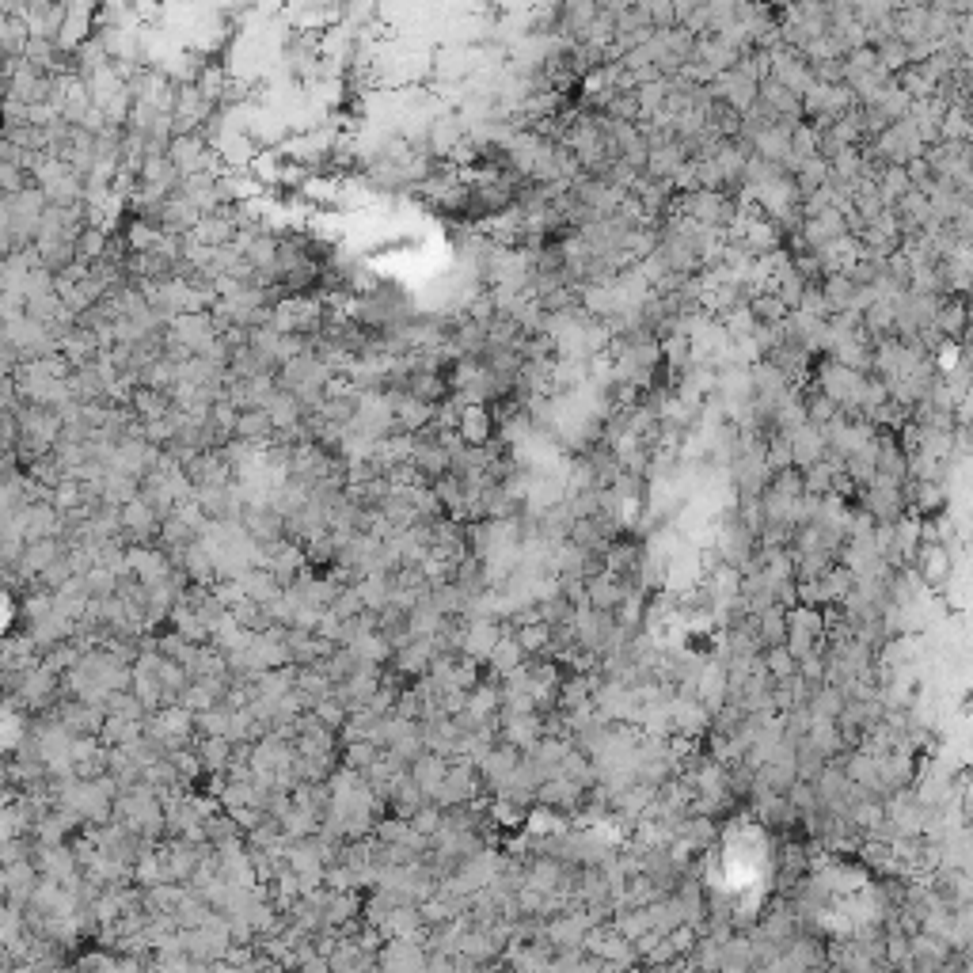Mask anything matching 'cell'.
I'll use <instances>...</instances> for the list:
<instances>
[{"label": "cell", "instance_id": "obj_1", "mask_svg": "<svg viewBox=\"0 0 973 973\" xmlns=\"http://www.w3.org/2000/svg\"><path fill=\"white\" fill-rule=\"evenodd\" d=\"M863 510L875 517L878 525H894L897 517H905V510H909V491H905V483L875 476L867 487H863Z\"/></svg>", "mask_w": 973, "mask_h": 973}, {"label": "cell", "instance_id": "obj_2", "mask_svg": "<svg viewBox=\"0 0 973 973\" xmlns=\"http://www.w3.org/2000/svg\"><path fill=\"white\" fill-rule=\"evenodd\" d=\"M768 80H776L783 92H791L795 99H802L806 96V88L814 84V73H810V65H806L802 54L780 46V50H772V73H768Z\"/></svg>", "mask_w": 973, "mask_h": 973}, {"label": "cell", "instance_id": "obj_3", "mask_svg": "<svg viewBox=\"0 0 973 973\" xmlns=\"http://www.w3.org/2000/svg\"><path fill=\"white\" fill-rule=\"evenodd\" d=\"M457 438H460V445H468V449H487V445L495 441V415H491L483 403L460 407Z\"/></svg>", "mask_w": 973, "mask_h": 973}, {"label": "cell", "instance_id": "obj_4", "mask_svg": "<svg viewBox=\"0 0 973 973\" xmlns=\"http://www.w3.org/2000/svg\"><path fill=\"white\" fill-rule=\"evenodd\" d=\"M783 438H787V449H791V464H795L799 472L825 457V438H821L818 426H810V422H802L799 430H791V434H783Z\"/></svg>", "mask_w": 973, "mask_h": 973}, {"label": "cell", "instance_id": "obj_5", "mask_svg": "<svg viewBox=\"0 0 973 973\" xmlns=\"http://www.w3.org/2000/svg\"><path fill=\"white\" fill-rule=\"evenodd\" d=\"M966 324H970V308H966V301L962 297H943L939 301V312H935V324L932 331L943 339V343H962V335H966Z\"/></svg>", "mask_w": 973, "mask_h": 973}, {"label": "cell", "instance_id": "obj_6", "mask_svg": "<svg viewBox=\"0 0 973 973\" xmlns=\"http://www.w3.org/2000/svg\"><path fill=\"white\" fill-rule=\"evenodd\" d=\"M818 293H821V301H825V312H829V316L852 312L856 286L848 282V274H825V278L818 282Z\"/></svg>", "mask_w": 973, "mask_h": 973}, {"label": "cell", "instance_id": "obj_7", "mask_svg": "<svg viewBox=\"0 0 973 973\" xmlns=\"http://www.w3.org/2000/svg\"><path fill=\"white\" fill-rule=\"evenodd\" d=\"M476 639H479L476 650H483V628L476 631ZM487 650H495V631H491V628H487Z\"/></svg>", "mask_w": 973, "mask_h": 973}]
</instances>
